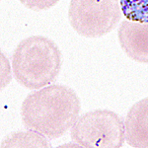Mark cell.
<instances>
[{
	"instance_id": "obj_1",
	"label": "cell",
	"mask_w": 148,
	"mask_h": 148,
	"mask_svg": "<svg viewBox=\"0 0 148 148\" xmlns=\"http://www.w3.org/2000/svg\"><path fill=\"white\" fill-rule=\"evenodd\" d=\"M80 110V99L73 89L53 84L25 98L21 106V118L28 130L54 139L72 127Z\"/></svg>"
},
{
	"instance_id": "obj_2",
	"label": "cell",
	"mask_w": 148,
	"mask_h": 148,
	"mask_svg": "<svg viewBox=\"0 0 148 148\" xmlns=\"http://www.w3.org/2000/svg\"><path fill=\"white\" fill-rule=\"evenodd\" d=\"M62 64L56 44L44 36H31L21 40L14 51L12 68L19 84L30 90L54 82Z\"/></svg>"
},
{
	"instance_id": "obj_3",
	"label": "cell",
	"mask_w": 148,
	"mask_h": 148,
	"mask_svg": "<svg viewBox=\"0 0 148 148\" xmlns=\"http://www.w3.org/2000/svg\"><path fill=\"white\" fill-rule=\"evenodd\" d=\"M70 134L81 147L120 148L125 139V121L109 110H95L78 116Z\"/></svg>"
},
{
	"instance_id": "obj_4",
	"label": "cell",
	"mask_w": 148,
	"mask_h": 148,
	"mask_svg": "<svg viewBox=\"0 0 148 148\" xmlns=\"http://www.w3.org/2000/svg\"><path fill=\"white\" fill-rule=\"evenodd\" d=\"M121 13L120 0H70L68 19L78 35L100 38L116 27Z\"/></svg>"
},
{
	"instance_id": "obj_5",
	"label": "cell",
	"mask_w": 148,
	"mask_h": 148,
	"mask_svg": "<svg viewBox=\"0 0 148 148\" xmlns=\"http://www.w3.org/2000/svg\"><path fill=\"white\" fill-rule=\"evenodd\" d=\"M118 37L121 49L130 58L139 63H148V23L123 20Z\"/></svg>"
},
{
	"instance_id": "obj_6",
	"label": "cell",
	"mask_w": 148,
	"mask_h": 148,
	"mask_svg": "<svg viewBox=\"0 0 148 148\" xmlns=\"http://www.w3.org/2000/svg\"><path fill=\"white\" fill-rule=\"evenodd\" d=\"M125 140L135 148H148V97L135 103L126 114Z\"/></svg>"
},
{
	"instance_id": "obj_7",
	"label": "cell",
	"mask_w": 148,
	"mask_h": 148,
	"mask_svg": "<svg viewBox=\"0 0 148 148\" xmlns=\"http://www.w3.org/2000/svg\"><path fill=\"white\" fill-rule=\"evenodd\" d=\"M47 137L33 130L12 133L2 140L1 147H51Z\"/></svg>"
},
{
	"instance_id": "obj_8",
	"label": "cell",
	"mask_w": 148,
	"mask_h": 148,
	"mask_svg": "<svg viewBox=\"0 0 148 148\" xmlns=\"http://www.w3.org/2000/svg\"><path fill=\"white\" fill-rule=\"evenodd\" d=\"M120 3L126 20L148 23V0H120Z\"/></svg>"
},
{
	"instance_id": "obj_9",
	"label": "cell",
	"mask_w": 148,
	"mask_h": 148,
	"mask_svg": "<svg viewBox=\"0 0 148 148\" xmlns=\"http://www.w3.org/2000/svg\"><path fill=\"white\" fill-rule=\"evenodd\" d=\"M19 1L31 10L40 11L53 7L59 0H19Z\"/></svg>"
}]
</instances>
